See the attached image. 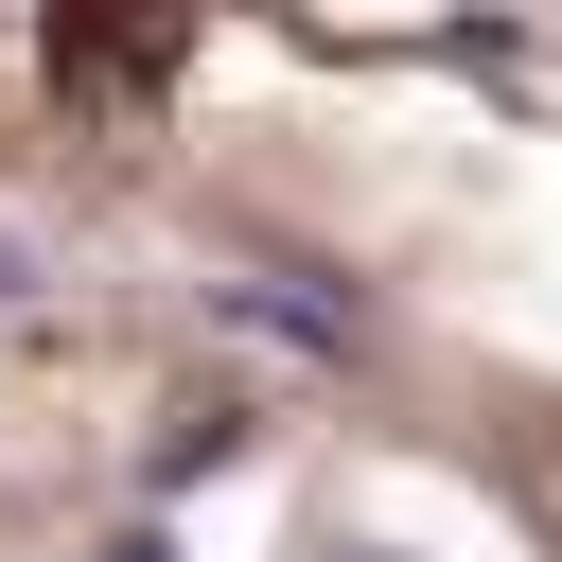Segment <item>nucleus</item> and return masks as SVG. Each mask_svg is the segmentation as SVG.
I'll return each mask as SVG.
<instances>
[{
  "label": "nucleus",
  "instance_id": "obj_2",
  "mask_svg": "<svg viewBox=\"0 0 562 562\" xmlns=\"http://www.w3.org/2000/svg\"><path fill=\"white\" fill-rule=\"evenodd\" d=\"M88 562H176V527H158V509H140V527H105V544H88Z\"/></svg>",
  "mask_w": 562,
  "mask_h": 562
},
{
  "label": "nucleus",
  "instance_id": "obj_3",
  "mask_svg": "<svg viewBox=\"0 0 562 562\" xmlns=\"http://www.w3.org/2000/svg\"><path fill=\"white\" fill-rule=\"evenodd\" d=\"M0 299H35V228L18 211H0Z\"/></svg>",
  "mask_w": 562,
  "mask_h": 562
},
{
  "label": "nucleus",
  "instance_id": "obj_1",
  "mask_svg": "<svg viewBox=\"0 0 562 562\" xmlns=\"http://www.w3.org/2000/svg\"><path fill=\"white\" fill-rule=\"evenodd\" d=\"M246 457V404H176V439L140 457V492H193V474H228Z\"/></svg>",
  "mask_w": 562,
  "mask_h": 562
}]
</instances>
